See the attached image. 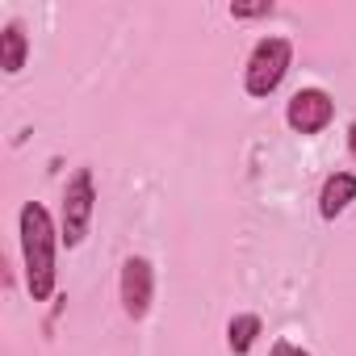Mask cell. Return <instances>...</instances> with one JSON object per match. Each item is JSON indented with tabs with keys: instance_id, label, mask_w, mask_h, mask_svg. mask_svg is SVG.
<instances>
[{
	"instance_id": "cell-8",
	"label": "cell",
	"mask_w": 356,
	"mask_h": 356,
	"mask_svg": "<svg viewBox=\"0 0 356 356\" xmlns=\"http://www.w3.org/2000/svg\"><path fill=\"white\" fill-rule=\"evenodd\" d=\"M260 331H264L260 314H235V318L227 323V348H231V356H248V352L256 348Z\"/></svg>"
},
{
	"instance_id": "cell-7",
	"label": "cell",
	"mask_w": 356,
	"mask_h": 356,
	"mask_svg": "<svg viewBox=\"0 0 356 356\" xmlns=\"http://www.w3.org/2000/svg\"><path fill=\"white\" fill-rule=\"evenodd\" d=\"M30 59V38H26V26L22 22H9L5 30H0V67H5V76H17Z\"/></svg>"
},
{
	"instance_id": "cell-2",
	"label": "cell",
	"mask_w": 356,
	"mask_h": 356,
	"mask_svg": "<svg viewBox=\"0 0 356 356\" xmlns=\"http://www.w3.org/2000/svg\"><path fill=\"white\" fill-rule=\"evenodd\" d=\"M289 67H293V42L277 38V34L260 38L248 55V67H243V92L256 97V101L273 97L281 88V80L289 76Z\"/></svg>"
},
{
	"instance_id": "cell-9",
	"label": "cell",
	"mask_w": 356,
	"mask_h": 356,
	"mask_svg": "<svg viewBox=\"0 0 356 356\" xmlns=\"http://www.w3.org/2000/svg\"><path fill=\"white\" fill-rule=\"evenodd\" d=\"M273 13V0H260V5H231L235 22H252V17H268Z\"/></svg>"
},
{
	"instance_id": "cell-1",
	"label": "cell",
	"mask_w": 356,
	"mask_h": 356,
	"mask_svg": "<svg viewBox=\"0 0 356 356\" xmlns=\"http://www.w3.org/2000/svg\"><path fill=\"white\" fill-rule=\"evenodd\" d=\"M17 231H22V260H26V289L34 302H51L55 298V248L63 243L59 239V227L55 218L47 214L42 202H26L22 214H17Z\"/></svg>"
},
{
	"instance_id": "cell-4",
	"label": "cell",
	"mask_w": 356,
	"mask_h": 356,
	"mask_svg": "<svg viewBox=\"0 0 356 356\" xmlns=\"http://www.w3.org/2000/svg\"><path fill=\"white\" fill-rule=\"evenodd\" d=\"M118 298H122V314L126 318H147L151 298H155V268L147 256H126L122 277H118Z\"/></svg>"
},
{
	"instance_id": "cell-11",
	"label": "cell",
	"mask_w": 356,
	"mask_h": 356,
	"mask_svg": "<svg viewBox=\"0 0 356 356\" xmlns=\"http://www.w3.org/2000/svg\"><path fill=\"white\" fill-rule=\"evenodd\" d=\"M348 151H352V159H356V122L348 126Z\"/></svg>"
},
{
	"instance_id": "cell-3",
	"label": "cell",
	"mask_w": 356,
	"mask_h": 356,
	"mask_svg": "<svg viewBox=\"0 0 356 356\" xmlns=\"http://www.w3.org/2000/svg\"><path fill=\"white\" fill-rule=\"evenodd\" d=\"M92 214H97L92 168H76L67 189H63V206H59V239L67 248H80L88 239V231H92Z\"/></svg>"
},
{
	"instance_id": "cell-10",
	"label": "cell",
	"mask_w": 356,
	"mask_h": 356,
	"mask_svg": "<svg viewBox=\"0 0 356 356\" xmlns=\"http://www.w3.org/2000/svg\"><path fill=\"white\" fill-rule=\"evenodd\" d=\"M268 356H310L302 343H293V339H277L273 348H268Z\"/></svg>"
},
{
	"instance_id": "cell-6",
	"label": "cell",
	"mask_w": 356,
	"mask_h": 356,
	"mask_svg": "<svg viewBox=\"0 0 356 356\" xmlns=\"http://www.w3.org/2000/svg\"><path fill=\"white\" fill-rule=\"evenodd\" d=\"M352 202H356V172H331L323 181V193H318V214L327 222H335Z\"/></svg>"
},
{
	"instance_id": "cell-5",
	"label": "cell",
	"mask_w": 356,
	"mask_h": 356,
	"mask_svg": "<svg viewBox=\"0 0 356 356\" xmlns=\"http://www.w3.org/2000/svg\"><path fill=\"white\" fill-rule=\"evenodd\" d=\"M285 122L293 134H323L335 122V101L327 88H298L285 105Z\"/></svg>"
}]
</instances>
